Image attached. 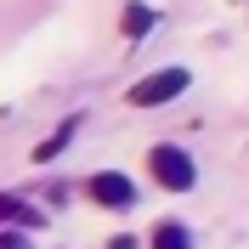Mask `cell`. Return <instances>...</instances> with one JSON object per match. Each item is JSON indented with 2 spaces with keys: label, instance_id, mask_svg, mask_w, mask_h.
<instances>
[{
  "label": "cell",
  "instance_id": "6da1fadb",
  "mask_svg": "<svg viewBox=\"0 0 249 249\" xmlns=\"http://www.w3.org/2000/svg\"><path fill=\"white\" fill-rule=\"evenodd\" d=\"M147 170H153L159 187H170V193H187V187L198 181V164L187 147H170V142H159L153 153H147Z\"/></svg>",
  "mask_w": 249,
  "mask_h": 249
},
{
  "label": "cell",
  "instance_id": "7a4b0ae2",
  "mask_svg": "<svg viewBox=\"0 0 249 249\" xmlns=\"http://www.w3.org/2000/svg\"><path fill=\"white\" fill-rule=\"evenodd\" d=\"M187 68H164V74H147V79H136L130 85V102L136 108H159V102H176V96L187 91Z\"/></svg>",
  "mask_w": 249,
  "mask_h": 249
},
{
  "label": "cell",
  "instance_id": "3957f363",
  "mask_svg": "<svg viewBox=\"0 0 249 249\" xmlns=\"http://www.w3.org/2000/svg\"><path fill=\"white\" fill-rule=\"evenodd\" d=\"M91 198L96 204H113V210H130V204H136V187L124 181L119 170H102V176H91Z\"/></svg>",
  "mask_w": 249,
  "mask_h": 249
},
{
  "label": "cell",
  "instance_id": "277c9868",
  "mask_svg": "<svg viewBox=\"0 0 249 249\" xmlns=\"http://www.w3.org/2000/svg\"><path fill=\"white\" fill-rule=\"evenodd\" d=\"M153 23H159V12H153V6H142V0H130V6H124V34H130V40H142Z\"/></svg>",
  "mask_w": 249,
  "mask_h": 249
},
{
  "label": "cell",
  "instance_id": "5b68a950",
  "mask_svg": "<svg viewBox=\"0 0 249 249\" xmlns=\"http://www.w3.org/2000/svg\"><path fill=\"white\" fill-rule=\"evenodd\" d=\"M0 221H17V227H40V210H29L23 198H6V193H0Z\"/></svg>",
  "mask_w": 249,
  "mask_h": 249
},
{
  "label": "cell",
  "instance_id": "8992f818",
  "mask_svg": "<svg viewBox=\"0 0 249 249\" xmlns=\"http://www.w3.org/2000/svg\"><path fill=\"white\" fill-rule=\"evenodd\" d=\"M153 249H193V238H187V227L164 221V227H153Z\"/></svg>",
  "mask_w": 249,
  "mask_h": 249
},
{
  "label": "cell",
  "instance_id": "52a82bcc",
  "mask_svg": "<svg viewBox=\"0 0 249 249\" xmlns=\"http://www.w3.org/2000/svg\"><path fill=\"white\" fill-rule=\"evenodd\" d=\"M74 130H79V124L68 119V124H62V130H57V136H51V142H40V147H34V159H40V164H46V159H57L62 147H68V142H74Z\"/></svg>",
  "mask_w": 249,
  "mask_h": 249
}]
</instances>
